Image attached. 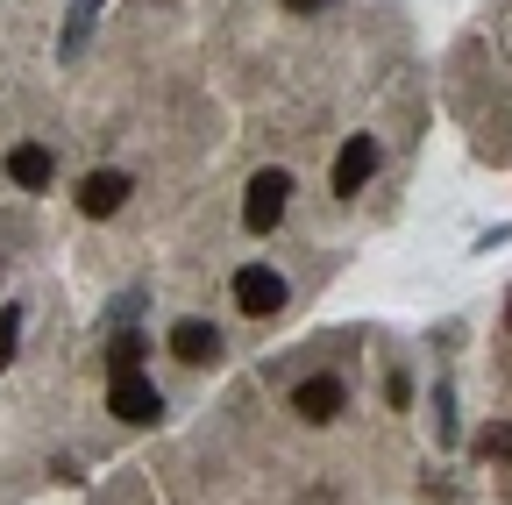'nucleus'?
Returning <instances> with one entry per match:
<instances>
[{"mask_svg":"<svg viewBox=\"0 0 512 505\" xmlns=\"http://www.w3.org/2000/svg\"><path fill=\"white\" fill-rule=\"evenodd\" d=\"M107 406H114V420H128V427H150V420L164 413V399H157V385H150L143 370H114Z\"/></svg>","mask_w":512,"mask_h":505,"instance_id":"nucleus-1","label":"nucleus"},{"mask_svg":"<svg viewBox=\"0 0 512 505\" xmlns=\"http://www.w3.org/2000/svg\"><path fill=\"white\" fill-rule=\"evenodd\" d=\"M235 306L256 313V321H271V313H285V278L264 271V264H242L235 271Z\"/></svg>","mask_w":512,"mask_h":505,"instance_id":"nucleus-2","label":"nucleus"},{"mask_svg":"<svg viewBox=\"0 0 512 505\" xmlns=\"http://www.w3.org/2000/svg\"><path fill=\"white\" fill-rule=\"evenodd\" d=\"M285 193H292V178H285V171H256V178H249V200H242V221H249L256 235H264V228H278Z\"/></svg>","mask_w":512,"mask_h":505,"instance_id":"nucleus-3","label":"nucleus"},{"mask_svg":"<svg viewBox=\"0 0 512 505\" xmlns=\"http://www.w3.org/2000/svg\"><path fill=\"white\" fill-rule=\"evenodd\" d=\"M370 171H377V136H349V143H342V157H335V193H342V200H349V193H363Z\"/></svg>","mask_w":512,"mask_h":505,"instance_id":"nucleus-4","label":"nucleus"},{"mask_svg":"<svg viewBox=\"0 0 512 505\" xmlns=\"http://www.w3.org/2000/svg\"><path fill=\"white\" fill-rule=\"evenodd\" d=\"M121 200H128V178H121V171H86V185H79V214L107 221V214H121Z\"/></svg>","mask_w":512,"mask_h":505,"instance_id":"nucleus-5","label":"nucleus"},{"mask_svg":"<svg viewBox=\"0 0 512 505\" xmlns=\"http://www.w3.org/2000/svg\"><path fill=\"white\" fill-rule=\"evenodd\" d=\"M342 399H349V392H342V377H306V385L292 392V413H299V420H335Z\"/></svg>","mask_w":512,"mask_h":505,"instance_id":"nucleus-6","label":"nucleus"},{"mask_svg":"<svg viewBox=\"0 0 512 505\" xmlns=\"http://www.w3.org/2000/svg\"><path fill=\"white\" fill-rule=\"evenodd\" d=\"M171 356H178V363H214V356H221V335H214L207 321H178V328H171Z\"/></svg>","mask_w":512,"mask_h":505,"instance_id":"nucleus-7","label":"nucleus"},{"mask_svg":"<svg viewBox=\"0 0 512 505\" xmlns=\"http://www.w3.org/2000/svg\"><path fill=\"white\" fill-rule=\"evenodd\" d=\"M8 178H15V185H29V193H43V185H50V150H43V143L8 150Z\"/></svg>","mask_w":512,"mask_h":505,"instance_id":"nucleus-8","label":"nucleus"},{"mask_svg":"<svg viewBox=\"0 0 512 505\" xmlns=\"http://www.w3.org/2000/svg\"><path fill=\"white\" fill-rule=\"evenodd\" d=\"M100 22V0H72V15H64V43H57V57L72 65V57L86 50V29Z\"/></svg>","mask_w":512,"mask_h":505,"instance_id":"nucleus-9","label":"nucleus"},{"mask_svg":"<svg viewBox=\"0 0 512 505\" xmlns=\"http://www.w3.org/2000/svg\"><path fill=\"white\" fill-rule=\"evenodd\" d=\"M15 349H22V306H0V370L15 363Z\"/></svg>","mask_w":512,"mask_h":505,"instance_id":"nucleus-10","label":"nucleus"},{"mask_svg":"<svg viewBox=\"0 0 512 505\" xmlns=\"http://www.w3.org/2000/svg\"><path fill=\"white\" fill-rule=\"evenodd\" d=\"M136 363H143V335H121L114 342V370H136Z\"/></svg>","mask_w":512,"mask_h":505,"instance_id":"nucleus-11","label":"nucleus"},{"mask_svg":"<svg viewBox=\"0 0 512 505\" xmlns=\"http://www.w3.org/2000/svg\"><path fill=\"white\" fill-rule=\"evenodd\" d=\"M484 456H512V427H491L484 434Z\"/></svg>","mask_w":512,"mask_h":505,"instance_id":"nucleus-12","label":"nucleus"},{"mask_svg":"<svg viewBox=\"0 0 512 505\" xmlns=\"http://www.w3.org/2000/svg\"><path fill=\"white\" fill-rule=\"evenodd\" d=\"M285 8H292V15H313V8H320V0H285Z\"/></svg>","mask_w":512,"mask_h":505,"instance_id":"nucleus-13","label":"nucleus"}]
</instances>
